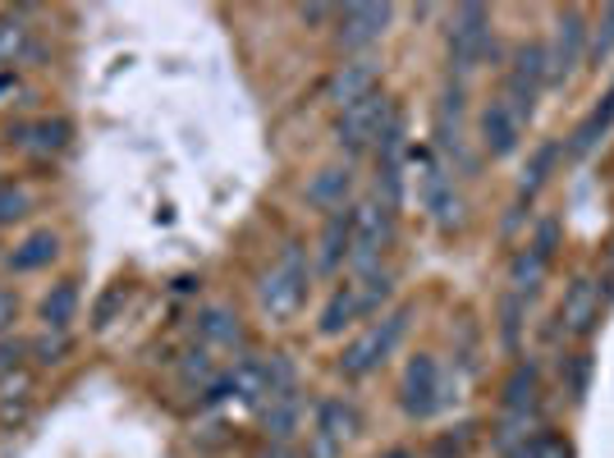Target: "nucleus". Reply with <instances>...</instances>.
I'll return each mask as SVG.
<instances>
[{
  "label": "nucleus",
  "instance_id": "nucleus-1",
  "mask_svg": "<svg viewBox=\"0 0 614 458\" xmlns=\"http://www.w3.org/2000/svg\"><path fill=\"white\" fill-rule=\"evenodd\" d=\"M303 298H307V257H303L298 243H289L285 252H280V262L262 275L258 302L271 321H289L303 308Z\"/></svg>",
  "mask_w": 614,
  "mask_h": 458
},
{
  "label": "nucleus",
  "instance_id": "nucleus-2",
  "mask_svg": "<svg viewBox=\"0 0 614 458\" xmlns=\"http://www.w3.org/2000/svg\"><path fill=\"white\" fill-rule=\"evenodd\" d=\"M390 234H395V216H390L386 202H363V207H353V239H349L353 275L380 271V257H386V248H390Z\"/></svg>",
  "mask_w": 614,
  "mask_h": 458
},
{
  "label": "nucleus",
  "instance_id": "nucleus-3",
  "mask_svg": "<svg viewBox=\"0 0 614 458\" xmlns=\"http://www.w3.org/2000/svg\"><path fill=\"white\" fill-rule=\"evenodd\" d=\"M395 119V106H390V96L386 92H372L363 96L357 106L340 111V124H336V134H340V147L349 151H363L372 142H380V134H386V124Z\"/></svg>",
  "mask_w": 614,
  "mask_h": 458
},
{
  "label": "nucleus",
  "instance_id": "nucleus-4",
  "mask_svg": "<svg viewBox=\"0 0 614 458\" xmlns=\"http://www.w3.org/2000/svg\"><path fill=\"white\" fill-rule=\"evenodd\" d=\"M450 56L458 69H477L491 56V14L481 5H458L450 19Z\"/></svg>",
  "mask_w": 614,
  "mask_h": 458
},
{
  "label": "nucleus",
  "instance_id": "nucleus-5",
  "mask_svg": "<svg viewBox=\"0 0 614 458\" xmlns=\"http://www.w3.org/2000/svg\"><path fill=\"white\" fill-rule=\"evenodd\" d=\"M445 403H450V394L441 386L436 358L418 353V358L408 363V371H403V413L408 417H431V413H441Z\"/></svg>",
  "mask_w": 614,
  "mask_h": 458
},
{
  "label": "nucleus",
  "instance_id": "nucleus-6",
  "mask_svg": "<svg viewBox=\"0 0 614 458\" xmlns=\"http://www.w3.org/2000/svg\"><path fill=\"white\" fill-rule=\"evenodd\" d=\"M542 83H546V46H523L519 56H514V69H509L504 106L514 111L519 119H523V115H532Z\"/></svg>",
  "mask_w": 614,
  "mask_h": 458
},
{
  "label": "nucleus",
  "instance_id": "nucleus-7",
  "mask_svg": "<svg viewBox=\"0 0 614 458\" xmlns=\"http://www.w3.org/2000/svg\"><path fill=\"white\" fill-rule=\"evenodd\" d=\"M582 46H587V23L578 10H565L559 14V28H555V42L546 46V83L555 79H569L582 60Z\"/></svg>",
  "mask_w": 614,
  "mask_h": 458
},
{
  "label": "nucleus",
  "instance_id": "nucleus-8",
  "mask_svg": "<svg viewBox=\"0 0 614 458\" xmlns=\"http://www.w3.org/2000/svg\"><path fill=\"white\" fill-rule=\"evenodd\" d=\"M336 19H340V46L344 50H363V46L386 37L395 10L390 5H344Z\"/></svg>",
  "mask_w": 614,
  "mask_h": 458
},
{
  "label": "nucleus",
  "instance_id": "nucleus-9",
  "mask_svg": "<svg viewBox=\"0 0 614 458\" xmlns=\"http://www.w3.org/2000/svg\"><path fill=\"white\" fill-rule=\"evenodd\" d=\"M372 92H376V65H372V60H349V65H340L336 73H330V83H326V96L336 101L340 111L357 106V101L372 96Z\"/></svg>",
  "mask_w": 614,
  "mask_h": 458
},
{
  "label": "nucleus",
  "instance_id": "nucleus-10",
  "mask_svg": "<svg viewBox=\"0 0 614 458\" xmlns=\"http://www.w3.org/2000/svg\"><path fill=\"white\" fill-rule=\"evenodd\" d=\"M523 138V119L504 106V101H491V106L481 111V147L491 151V157H509V151L519 147Z\"/></svg>",
  "mask_w": 614,
  "mask_h": 458
},
{
  "label": "nucleus",
  "instance_id": "nucleus-11",
  "mask_svg": "<svg viewBox=\"0 0 614 458\" xmlns=\"http://www.w3.org/2000/svg\"><path fill=\"white\" fill-rule=\"evenodd\" d=\"M197 335H202V348H220V353H243V344H248L243 321L229 308H202Z\"/></svg>",
  "mask_w": 614,
  "mask_h": 458
},
{
  "label": "nucleus",
  "instance_id": "nucleus-12",
  "mask_svg": "<svg viewBox=\"0 0 614 458\" xmlns=\"http://www.w3.org/2000/svg\"><path fill=\"white\" fill-rule=\"evenodd\" d=\"M349 239H353V207L330 211L321 239H317V271H336L349 257Z\"/></svg>",
  "mask_w": 614,
  "mask_h": 458
},
{
  "label": "nucleus",
  "instance_id": "nucleus-13",
  "mask_svg": "<svg viewBox=\"0 0 614 458\" xmlns=\"http://www.w3.org/2000/svg\"><path fill=\"white\" fill-rule=\"evenodd\" d=\"M565 330L569 335H587V330L596 325V317H601V289H596V279H578V285L569 289V298H565Z\"/></svg>",
  "mask_w": 614,
  "mask_h": 458
},
{
  "label": "nucleus",
  "instance_id": "nucleus-14",
  "mask_svg": "<svg viewBox=\"0 0 614 458\" xmlns=\"http://www.w3.org/2000/svg\"><path fill=\"white\" fill-rule=\"evenodd\" d=\"M69 119H37V124H29V129H19V147L29 151V157H56V151H65L69 147Z\"/></svg>",
  "mask_w": 614,
  "mask_h": 458
},
{
  "label": "nucleus",
  "instance_id": "nucleus-15",
  "mask_svg": "<svg viewBox=\"0 0 614 458\" xmlns=\"http://www.w3.org/2000/svg\"><path fill=\"white\" fill-rule=\"evenodd\" d=\"M353 188V174L349 165H326L312 184H307V207H317V211H340L344 207V197Z\"/></svg>",
  "mask_w": 614,
  "mask_h": 458
},
{
  "label": "nucleus",
  "instance_id": "nucleus-16",
  "mask_svg": "<svg viewBox=\"0 0 614 458\" xmlns=\"http://www.w3.org/2000/svg\"><path fill=\"white\" fill-rule=\"evenodd\" d=\"M390 353H386V344H380V325H372V330H363L349 348H344V358H340V371L349 376V380H357V376H367V371H376L380 363H386Z\"/></svg>",
  "mask_w": 614,
  "mask_h": 458
},
{
  "label": "nucleus",
  "instance_id": "nucleus-17",
  "mask_svg": "<svg viewBox=\"0 0 614 458\" xmlns=\"http://www.w3.org/2000/svg\"><path fill=\"white\" fill-rule=\"evenodd\" d=\"M298 417H303L298 386H294V390H280V394L266 399V436H271L275 445H289V440H294Z\"/></svg>",
  "mask_w": 614,
  "mask_h": 458
},
{
  "label": "nucleus",
  "instance_id": "nucleus-18",
  "mask_svg": "<svg viewBox=\"0 0 614 458\" xmlns=\"http://www.w3.org/2000/svg\"><path fill=\"white\" fill-rule=\"evenodd\" d=\"M60 257V239L50 234V229H37V234H29L23 239L10 257H5V266L10 271H19V275H29V271H42V266H50Z\"/></svg>",
  "mask_w": 614,
  "mask_h": 458
},
{
  "label": "nucleus",
  "instance_id": "nucleus-19",
  "mask_svg": "<svg viewBox=\"0 0 614 458\" xmlns=\"http://www.w3.org/2000/svg\"><path fill=\"white\" fill-rule=\"evenodd\" d=\"M73 312H79V285H73V279L50 285V294L42 298V325L46 330H69Z\"/></svg>",
  "mask_w": 614,
  "mask_h": 458
},
{
  "label": "nucleus",
  "instance_id": "nucleus-20",
  "mask_svg": "<svg viewBox=\"0 0 614 458\" xmlns=\"http://www.w3.org/2000/svg\"><path fill=\"white\" fill-rule=\"evenodd\" d=\"M546 266H550V252L536 248V243H527V252H519L514 266H509V285H514V298H523V294H532L536 285H542V279H546Z\"/></svg>",
  "mask_w": 614,
  "mask_h": 458
},
{
  "label": "nucleus",
  "instance_id": "nucleus-21",
  "mask_svg": "<svg viewBox=\"0 0 614 458\" xmlns=\"http://www.w3.org/2000/svg\"><path fill=\"white\" fill-rule=\"evenodd\" d=\"M229 380H235V399L243 403H266V363L252 358V353H239L235 371H229Z\"/></svg>",
  "mask_w": 614,
  "mask_h": 458
},
{
  "label": "nucleus",
  "instance_id": "nucleus-22",
  "mask_svg": "<svg viewBox=\"0 0 614 458\" xmlns=\"http://www.w3.org/2000/svg\"><path fill=\"white\" fill-rule=\"evenodd\" d=\"M317 431H321V436H330L336 445H344V440L357 436V413L349 409L344 399H326L317 409Z\"/></svg>",
  "mask_w": 614,
  "mask_h": 458
},
{
  "label": "nucleus",
  "instance_id": "nucleus-23",
  "mask_svg": "<svg viewBox=\"0 0 614 458\" xmlns=\"http://www.w3.org/2000/svg\"><path fill=\"white\" fill-rule=\"evenodd\" d=\"M610 124H614V92L601 101V106L592 111V115H587L582 119V129L573 134V142H569V151H573V157H587V151H592L605 134H610Z\"/></svg>",
  "mask_w": 614,
  "mask_h": 458
},
{
  "label": "nucleus",
  "instance_id": "nucleus-24",
  "mask_svg": "<svg viewBox=\"0 0 614 458\" xmlns=\"http://www.w3.org/2000/svg\"><path fill=\"white\" fill-rule=\"evenodd\" d=\"M504 413H536V367L532 363L514 367V376H509V386H504Z\"/></svg>",
  "mask_w": 614,
  "mask_h": 458
},
{
  "label": "nucleus",
  "instance_id": "nucleus-25",
  "mask_svg": "<svg viewBox=\"0 0 614 458\" xmlns=\"http://www.w3.org/2000/svg\"><path fill=\"white\" fill-rule=\"evenodd\" d=\"M353 317H357V294H353V285H344V289L330 294V302L321 308L317 330H321V335H340V330H344Z\"/></svg>",
  "mask_w": 614,
  "mask_h": 458
},
{
  "label": "nucleus",
  "instance_id": "nucleus-26",
  "mask_svg": "<svg viewBox=\"0 0 614 458\" xmlns=\"http://www.w3.org/2000/svg\"><path fill=\"white\" fill-rule=\"evenodd\" d=\"M216 380V358H212V348H189L184 353V363H179V386L184 390H207Z\"/></svg>",
  "mask_w": 614,
  "mask_h": 458
},
{
  "label": "nucleus",
  "instance_id": "nucleus-27",
  "mask_svg": "<svg viewBox=\"0 0 614 458\" xmlns=\"http://www.w3.org/2000/svg\"><path fill=\"white\" fill-rule=\"evenodd\" d=\"M555 157H559V147H555V142H546V147H536V157L527 161V170H523V180H519V197H532L536 188L546 184V174H550Z\"/></svg>",
  "mask_w": 614,
  "mask_h": 458
},
{
  "label": "nucleus",
  "instance_id": "nucleus-28",
  "mask_svg": "<svg viewBox=\"0 0 614 458\" xmlns=\"http://www.w3.org/2000/svg\"><path fill=\"white\" fill-rule=\"evenodd\" d=\"M353 294H357V312H376L390 298V275L372 271V275H363V285H353Z\"/></svg>",
  "mask_w": 614,
  "mask_h": 458
},
{
  "label": "nucleus",
  "instance_id": "nucleus-29",
  "mask_svg": "<svg viewBox=\"0 0 614 458\" xmlns=\"http://www.w3.org/2000/svg\"><path fill=\"white\" fill-rule=\"evenodd\" d=\"M504 458H569V449L559 445V440L550 436V431H536V436H527L523 445H514Z\"/></svg>",
  "mask_w": 614,
  "mask_h": 458
},
{
  "label": "nucleus",
  "instance_id": "nucleus-30",
  "mask_svg": "<svg viewBox=\"0 0 614 458\" xmlns=\"http://www.w3.org/2000/svg\"><path fill=\"white\" fill-rule=\"evenodd\" d=\"M29 353L42 367H56V363H65V353H69V335H65V330H46L42 340L29 344Z\"/></svg>",
  "mask_w": 614,
  "mask_h": 458
},
{
  "label": "nucleus",
  "instance_id": "nucleus-31",
  "mask_svg": "<svg viewBox=\"0 0 614 458\" xmlns=\"http://www.w3.org/2000/svg\"><path fill=\"white\" fill-rule=\"evenodd\" d=\"M23 211H29V193L19 184H0V225H14Z\"/></svg>",
  "mask_w": 614,
  "mask_h": 458
},
{
  "label": "nucleus",
  "instance_id": "nucleus-32",
  "mask_svg": "<svg viewBox=\"0 0 614 458\" xmlns=\"http://www.w3.org/2000/svg\"><path fill=\"white\" fill-rule=\"evenodd\" d=\"M23 353H29V344H23V340H5V344H0V376L14 371L23 363Z\"/></svg>",
  "mask_w": 614,
  "mask_h": 458
},
{
  "label": "nucleus",
  "instance_id": "nucleus-33",
  "mask_svg": "<svg viewBox=\"0 0 614 458\" xmlns=\"http://www.w3.org/2000/svg\"><path fill=\"white\" fill-rule=\"evenodd\" d=\"M14 321H19V298L10 289H0V335H5Z\"/></svg>",
  "mask_w": 614,
  "mask_h": 458
},
{
  "label": "nucleus",
  "instance_id": "nucleus-34",
  "mask_svg": "<svg viewBox=\"0 0 614 458\" xmlns=\"http://www.w3.org/2000/svg\"><path fill=\"white\" fill-rule=\"evenodd\" d=\"M614 50V5L601 14V37H596V56H610Z\"/></svg>",
  "mask_w": 614,
  "mask_h": 458
},
{
  "label": "nucleus",
  "instance_id": "nucleus-35",
  "mask_svg": "<svg viewBox=\"0 0 614 458\" xmlns=\"http://www.w3.org/2000/svg\"><path fill=\"white\" fill-rule=\"evenodd\" d=\"M587 376H592V358H573V371H569V386H573V394H578V399L587 394Z\"/></svg>",
  "mask_w": 614,
  "mask_h": 458
},
{
  "label": "nucleus",
  "instance_id": "nucleus-36",
  "mask_svg": "<svg viewBox=\"0 0 614 458\" xmlns=\"http://www.w3.org/2000/svg\"><path fill=\"white\" fill-rule=\"evenodd\" d=\"M468 431H473V426H464V431H458V436H445V440L436 445V458H458V454H464V445H468Z\"/></svg>",
  "mask_w": 614,
  "mask_h": 458
},
{
  "label": "nucleus",
  "instance_id": "nucleus-37",
  "mask_svg": "<svg viewBox=\"0 0 614 458\" xmlns=\"http://www.w3.org/2000/svg\"><path fill=\"white\" fill-rule=\"evenodd\" d=\"M504 344L509 348L519 344V298H509V308H504Z\"/></svg>",
  "mask_w": 614,
  "mask_h": 458
},
{
  "label": "nucleus",
  "instance_id": "nucleus-38",
  "mask_svg": "<svg viewBox=\"0 0 614 458\" xmlns=\"http://www.w3.org/2000/svg\"><path fill=\"white\" fill-rule=\"evenodd\" d=\"M120 302H124V289H111L106 298H101V308H96V325H106V321H111V312L120 308Z\"/></svg>",
  "mask_w": 614,
  "mask_h": 458
},
{
  "label": "nucleus",
  "instance_id": "nucleus-39",
  "mask_svg": "<svg viewBox=\"0 0 614 458\" xmlns=\"http://www.w3.org/2000/svg\"><path fill=\"white\" fill-rule=\"evenodd\" d=\"M23 417H29V409H23V403L0 399V422H23Z\"/></svg>",
  "mask_w": 614,
  "mask_h": 458
},
{
  "label": "nucleus",
  "instance_id": "nucleus-40",
  "mask_svg": "<svg viewBox=\"0 0 614 458\" xmlns=\"http://www.w3.org/2000/svg\"><path fill=\"white\" fill-rule=\"evenodd\" d=\"M330 14H340V10H330V5H303V23H326Z\"/></svg>",
  "mask_w": 614,
  "mask_h": 458
},
{
  "label": "nucleus",
  "instance_id": "nucleus-41",
  "mask_svg": "<svg viewBox=\"0 0 614 458\" xmlns=\"http://www.w3.org/2000/svg\"><path fill=\"white\" fill-rule=\"evenodd\" d=\"M266 458H298V454H294V449H289V445H275V449H271V454H266Z\"/></svg>",
  "mask_w": 614,
  "mask_h": 458
},
{
  "label": "nucleus",
  "instance_id": "nucleus-42",
  "mask_svg": "<svg viewBox=\"0 0 614 458\" xmlns=\"http://www.w3.org/2000/svg\"><path fill=\"white\" fill-rule=\"evenodd\" d=\"M380 458H413V454H408V449H390V454H380Z\"/></svg>",
  "mask_w": 614,
  "mask_h": 458
}]
</instances>
